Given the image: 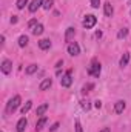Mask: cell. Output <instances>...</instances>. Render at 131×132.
Listing matches in <instances>:
<instances>
[{
	"instance_id": "5b68a950",
	"label": "cell",
	"mask_w": 131,
	"mask_h": 132,
	"mask_svg": "<svg viewBox=\"0 0 131 132\" xmlns=\"http://www.w3.org/2000/svg\"><path fill=\"white\" fill-rule=\"evenodd\" d=\"M0 71L5 74V75H8L11 71H12V62L11 60H8V59H5L3 62H2V66H0Z\"/></svg>"
},
{
	"instance_id": "44dd1931",
	"label": "cell",
	"mask_w": 131,
	"mask_h": 132,
	"mask_svg": "<svg viewBox=\"0 0 131 132\" xmlns=\"http://www.w3.org/2000/svg\"><path fill=\"white\" fill-rule=\"evenodd\" d=\"M37 69H39V66H37V65H30L28 68H26V71H25V72H26L28 75H31V74H34V72H37Z\"/></svg>"
},
{
	"instance_id": "7a4b0ae2",
	"label": "cell",
	"mask_w": 131,
	"mask_h": 132,
	"mask_svg": "<svg viewBox=\"0 0 131 132\" xmlns=\"http://www.w3.org/2000/svg\"><path fill=\"white\" fill-rule=\"evenodd\" d=\"M100 71H102V66L99 63L97 59H93L91 60V65L88 66V74L93 75V77H99L100 75Z\"/></svg>"
},
{
	"instance_id": "2e32d148",
	"label": "cell",
	"mask_w": 131,
	"mask_h": 132,
	"mask_svg": "<svg viewBox=\"0 0 131 132\" xmlns=\"http://www.w3.org/2000/svg\"><path fill=\"white\" fill-rule=\"evenodd\" d=\"M74 34H76V29H74V28H68V29H66V34H65V40L68 42V43L71 42V38L74 37Z\"/></svg>"
},
{
	"instance_id": "4fadbf2b",
	"label": "cell",
	"mask_w": 131,
	"mask_h": 132,
	"mask_svg": "<svg viewBox=\"0 0 131 132\" xmlns=\"http://www.w3.org/2000/svg\"><path fill=\"white\" fill-rule=\"evenodd\" d=\"M48 108H49V106H48V103H43V104H40V106L37 108L35 114H37L39 117H43V115H45V112L48 111Z\"/></svg>"
},
{
	"instance_id": "ac0fdd59",
	"label": "cell",
	"mask_w": 131,
	"mask_h": 132,
	"mask_svg": "<svg viewBox=\"0 0 131 132\" xmlns=\"http://www.w3.org/2000/svg\"><path fill=\"white\" fill-rule=\"evenodd\" d=\"M28 45V35H20L19 37V46L20 48H25Z\"/></svg>"
},
{
	"instance_id": "ba28073f",
	"label": "cell",
	"mask_w": 131,
	"mask_h": 132,
	"mask_svg": "<svg viewBox=\"0 0 131 132\" xmlns=\"http://www.w3.org/2000/svg\"><path fill=\"white\" fill-rule=\"evenodd\" d=\"M26 126H28V121H26V118L25 117H22L19 121H17V132H23L25 129H26Z\"/></svg>"
},
{
	"instance_id": "30bf717a",
	"label": "cell",
	"mask_w": 131,
	"mask_h": 132,
	"mask_svg": "<svg viewBox=\"0 0 131 132\" xmlns=\"http://www.w3.org/2000/svg\"><path fill=\"white\" fill-rule=\"evenodd\" d=\"M39 48H40L42 51L49 49V48H51V40H49V38H42V40L39 42Z\"/></svg>"
},
{
	"instance_id": "6da1fadb",
	"label": "cell",
	"mask_w": 131,
	"mask_h": 132,
	"mask_svg": "<svg viewBox=\"0 0 131 132\" xmlns=\"http://www.w3.org/2000/svg\"><path fill=\"white\" fill-rule=\"evenodd\" d=\"M20 103H22L20 95H14L12 98L8 101V104H6V114H12V112H16V109L20 106Z\"/></svg>"
},
{
	"instance_id": "f546056e",
	"label": "cell",
	"mask_w": 131,
	"mask_h": 132,
	"mask_svg": "<svg viewBox=\"0 0 131 132\" xmlns=\"http://www.w3.org/2000/svg\"><path fill=\"white\" fill-rule=\"evenodd\" d=\"M94 106H96L97 109H100V108H102V101H100V100H96V101H94Z\"/></svg>"
},
{
	"instance_id": "484cf974",
	"label": "cell",
	"mask_w": 131,
	"mask_h": 132,
	"mask_svg": "<svg viewBox=\"0 0 131 132\" xmlns=\"http://www.w3.org/2000/svg\"><path fill=\"white\" fill-rule=\"evenodd\" d=\"M37 25H39V23H37V20H35V19H33V20H30V22H28V28H30V29H34Z\"/></svg>"
},
{
	"instance_id": "1f68e13d",
	"label": "cell",
	"mask_w": 131,
	"mask_h": 132,
	"mask_svg": "<svg viewBox=\"0 0 131 132\" xmlns=\"http://www.w3.org/2000/svg\"><path fill=\"white\" fill-rule=\"evenodd\" d=\"M100 132H111V129H110V128H103Z\"/></svg>"
},
{
	"instance_id": "4316f807",
	"label": "cell",
	"mask_w": 131,
	"mask_h": 132,
	"mask_svg": "<svg viewBox=\"0 0 131 132\" xmlns=\"http://www.w3.org/2000/svg\"><path fill=\"white\" fill-rule=\"evenodd\" d=\"M76 132H83L82 131V125H80L79 120H76Z\"/></svg>"
},
{
	"instance_id": "52a82bcc",
	"label": "cell",
	"mask_w": 131,
	"mask_h": 132,
	"mask_svg": "<svg viewBox=\"0 0 131 132\" xmlns=\"http://www.w3.org/2000/svg\"><path fill=\"white\" fill-rule=\"evenodd\" d=\"M43 3H45L43 0H33V2H31V5L28 6L30 12H35V11L40 8V6H43Z\"/></svg>"
},
{
	"instance_id": "9a60e30c",
	"label": "cell",
	"mask_w": 131,
	"mask_h": 132,
	"mask_svg": "<svg viewBox=\"0 0 131 132\" xmlns=\"http://www.w3.org/2000/svg\"><path fill=\"white\" fill-rule=\"evenodd\" d=\"M128 62H130V54H128V52H125V54L122 55V59H120L119 65L122 66V68H125V66L128 65Z\"/></svg>"
},
{
	"instance_id": "5bb4252c",
	"label": "cell",
	"mask_w": 131,
	"mask_h": 132,
	"mask_svg": "<svg viewBox=\"0 0 131 132\" xmlns=\"http://www.w3.org/2000/svg\"><path fill=\"white\" fill-rule=\"evenodd\" d=\"M46 123H48V118H46V117H42V118L35 123V131H42V129L46 126Z\"/></svg>"
},
{
	"instance_id": "7c38bea8",
	"label": "cell",
	"mask_w": 131,
	"mask_h": 132,
	"mask_svg": "<svg viewBox=\"0 0 131 132\" xmlns=\"http://www.w3.org/2000/svg\"><path fill=\"white\" fill-rule=\"evenodd\" d=\"M51 85H53V78H45V80L40 83L39 89H40V91H46V89H49V88H51Z\"/></svg>"
},
{
	"instance_id": "277c9868",
	"label": "cell",
	"mask_w": 131,
	"mask_h": 132,
	"mask_svg": "<svg viewBox=\"0 0 131 132\" xmlns=\"http://www.w3.org/2000/svg\"><path fill=\"white\" fill-rule=\"evenodd\" d=\"M66 51H68L69 55L74 57V55H79V54H80V46H79L77 42H69L68 46H66Z\"/></svg>"
},
{
	"instance_id": "3957f363",
	"label": "cell",
	"mask_w": 131,
	"mask_h": 132,
	"mask_svg": "<svg viewBox=\"0 0 131 132\" xmlns=\"http://www.w3.org/2000/svg\"><path fill=\"white\" fill-rule=\"evenodd\" d=\"M97 23V17L96 15H93V14H88V15H85V19H83V28L85 29H91V28H94V25Z\"/></svg>"
},
{
	"instance_id": "9c48e42d",
	"label": "cell",
	"mask_w": 131,
	"mask_h": 132,
	"mask_svg": "<svg viewBox=\"0 0 131 132\" xmlns=\"http://www.w3.org/2000/svg\"><path fill=\"white\" fill-rule=\"evenodd\" d=\"M103 12H105L106 17H111V15L114 14V8H113V5H111L110 2H106V3L103 5Z\"/></svg>"
},
{
	"instance_id": "8fae6325",
	"label": "cell",
	"mask_w": 131,
	"mask_h": 132,
	"mask_svg": "<svg viewBox=\"0 0 131 132\" xmlns=\"http://www.w3.org/2000/svg\"><path fill=\"white\" fill-rule=\"evenodd\" d=\"M125 108H127V104H125L123 100H119V101L114 104V111H116V114H122V112L125 111Z\"/></svg>"
},
{
	"instance_id": "83f0119b",
	"label": "cell",
	"mask_w": 131,
	"mask_h": 132,
	"mask_svg": "<svg viewBox=\"0 0 131 132\" xmlns=\"http://www.w3.org/2000/svg\"><path fill=\"white\" fill-rule=\"evenodd\" d=\"M99 5H100V0H91V6L93 8H99Z\"/></svg>"
},
{
	"instance_id": "7402d4cb",
	"label": "cell",
	"mask_w": 131,
	"mask_h": 132,
	"mask_svg": "<svg viewBox=\"0 0 131 132\" xmlns=\"http://www.w3.org/2000/svg\"><path fill=\"white\" fill-rule=\"evenodd\" d=\"M26 5H28V0H17V3H16L17 9H23Z\"/></svg>"
},
{
	"instance_id": "4dcf8cb0",
	"label": "cell",
	"mask_w": 131,
	"mask_h": 132,
	"mask_svg": "<svg viewBox=\"0 0 131 132\" xmlns=\"http://www.w3.org/2000/svg\"><path fill=\"white\" fill-rule=\"evenodd\" d=\"M17 20H19V19H17V15H12V17H11V23H12V25H14V23H17Z\"/></svg>"
},
{
	"instance_id": "e0dca14e",
	"label": "cell",
	"mask_w": 131,
	"mask_h": 132,
	"mask_svg": "<svg viewBox=\"0 0 131 132\" xmlns=\"http://www.w3.org/2000/svg\"><path fill=\"white\" fill-rule=\"evenodd\" d=\"M31 108H33V101H31V100H28V101L22 106V114L25 115L26 112H30V109H31Z\"/></svg>"
},
{
	"instance_id": "8992f818",
	"label": "cell",
	"mask_w": 131,
	"mask_h": 132,
	"mask_svg": "<svg viewBox=\"0 0 131 132\" xmlns=\"http://www.w3.org/2000/svg\"><path fill=\"white\" fill-rule=\"evenodd\" d=\"M71 83H72V78H71V71H68L66 74L62 75V78H60V85L63 86V88H69L71 86Z\"/></svg>"
},
{
	"instance_id": "f1b7e54d",
	"label": "cell",
	"mask_w": 131,
	"mask_h": 132,
	"mask_svg": "<svg viewBox=\"0 0 131 132\" xmlns=\"http://www.w3.org/2000/svg\"><path fill=\"white\" fill-rule=\"evenodd\" d=\"M57 129H59V123H54V125H53V126H51V128H49V131H51V132L57 131Z\"/></svg>"
},
{
	"instance_id": "ffe728a7",
	"label": "cell",
	"mask_w": 131,
	"mask_h": 132,
	"mask_svg": "<svg viewBox=\"0 0 131 132\" xmlns=\"http://www.w3.org/2000/svg\"><path fill=\"white\" fill-rule=\"evenodd\" d=\"M91 89H94V83H86V85L82 88V94H88Z\"/></svg>"
},
{
	"instance_id": "d4e9b609",
	"label": "cell",
	"mask_w": 131,
	"mask_h": 132,
	"mask_svg": "<svg viewBox=\"0 0 131 132\" xmlns=\"http://www.w3.org/2000/svg\"><path fill=\"white\" fill-rule=\"evenodd\" d=\"M127 35H128V29H127V28H122V29L117 32V37H119V38H123V37H127Z\"/></svg>"
},
{
	"instance_id": "d6986e66",
	"label": "cell",
	"mask_w": 131,
	"mask_h": 132,
	"mask_svg": "<svg viewBox=\"0 0 131 132\" xmlns=\"http://www.w3.org/2000/svg\"><path fill=\"white\" fill-rule=\"evenodd\" d=\"M43 31H45V29H43V25H40V23H39V25L33 29V34H34V35H42Z\"/></svg>"
},
{
	"instance_id": "603a6c76",
	"label": "cell",
	"mask_w": 131,
	"mask_h": 132,
	"mask_svg": "<svg viewBox=\"0 0 131 132\" xmlns=\"http://www.w3.org/2000/svg\"><path fill=\"white\" fill-rule=\"evenodd\" d=\"M80 106H82L85 111H90V109H91V104H90L88 100H82V101H80Z\"/></svg>"
},
{
	"instance_id": "cb8c5ba5",
	"label": "cell",
	"mask_w": 131,
	"mask_h": 132,
	"mask_svg": "<svg viewBox=\"0 0 131 132\" xmlns=\"http://www.w3.org/2000/svg\"><path fill=\"white\" fill-rule=\"evenodd\" d=\"M53 5H54V0H45V3H43V8L48 11V9H51V8H53Z\"/></svg>"
}]
</instances>
